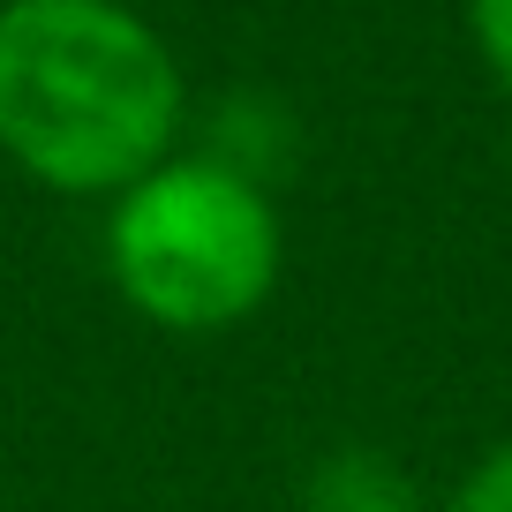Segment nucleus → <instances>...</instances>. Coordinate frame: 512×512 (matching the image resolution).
<instances>
[{
  "label": "nucleus",
  "instance_id": "obj_3",
  "mask_svg": "<svg viewBox=\"0 0 512 512\" xmlns=\"http://www.w3.org/2000/svg\"><path fill=\"white\" fill-rule=\"evenodd\" d=\"M309 512H415V490L384 452H332L309 467Z\"/></svg>",
  "mask_w": 512,
  "mask_h": 512
},
{
  "label": "nucleus",
  "instance_id": "obj_2",
  "mask_svg": "<svg viewBox=\"0 0 512 512\" xmlns=\"http://www.w3.org/2000/svg\"><path fill=\"white\" fill-rule=\"evenodd\" d=\"M279 211L234 159H166L121 189L106 226V264L128 309L166 332H219L272 302Z\"/></svg>",
  "mask_w": 512,
  "mask_h": 512
},
{
  "label": "nucleus",
  "instance_id": "obj_5",
  "mask_svg": "<svg viewBox=\"0 0 512 512\" xmlns=\"http://www.w3.org/2000/svg\"><path fill=\"white\" fill-rule=\"evenodd\" d=\"M452 512H512V445H497L490 460H482L475 475L460 482Z\"/></svg>",
  "mask_w": 512,
  "mask_h": 512
},
{
  "label": "nucleus",
  "instance_id": "obj_1",
  "mask_svg": "<svg viewBox=\"0 0 512 512\" xmlns=\"http://www.w3.org/2000/svg\"><path fill=\"white\" fill-rule=\"evenodd\" d=\"M181 61L121 0H0V151L61 196H121L181 136Z\"/></svg>",
  "mask_w": 512,
  "mask_h": 512
},
{
  "label": "nucleus",
  "instance_id": "obj_4",
  "mask_svg": "<svg viewBox=\"0 0 512 512\" xmlns=\"http://www.w3.org/2000/svg\"><path fill=\"white\" fill-rule=\"evenodd\" d=\"M467 23H475V46L490 61V76L512 91V0H467Z\"/></svg>",
  "mask_w": 512,
  "mask_h": 512
}]
</instances>
